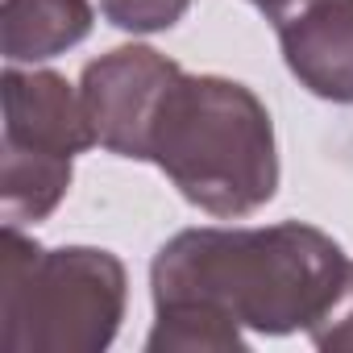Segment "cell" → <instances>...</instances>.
<instances>
[{"mask_svg": "<svg viewBox=\"0 0 353 353\" xmlns=\"http://www.w3.org/2000/svg\"><path fill=\"white\" fill-rule=\"evenodd\" d=\"M353 262L316 225L183 229L154 266V332L145 349H233L241 328H316L341 299Z\"/></svg>", "mask_w": 353, "mask_h": 353, "instance_id": "1", "label": "cell"}, {"mask_svg": "<svg viewBox=\"0 0 353 353\" xmlns=\"http://www.w3.org/2000/svg\"><path fill=\"white\" fill-rule=\"evenodd\" d=\"M145 162L208 216L237 221L279 192V150L266 104L237 79L188 75L166 83L150 133Z\"/></svg>", "mask_w": 353, "mask_h": 353, "instance_id": "2", "label": "cell"}, {"mask_svg": "<svg viewBox=\"0 0 353 353\" xmlns=\"http://www.w3.org/2000/svg\"><path fill=\"white\" fill-rule=\"evenodd\" d=\"M125 312V266L108 250H42L5 225L0 349L92 353L104 349Z\"/></svg>", "mask_w": 353, "mask_h": 353, "instance_id": "3", "label": "cell"}, {"mask_svg": "<svg viewBox=\"0 0 353 353\" xmlns=\"http://www.w3.org/2000/svg\"><path fill=\"white\" fill-rule=\"evenodd\" d=\"M174 71H179V63L162 59L150 46H121L96 59L79 83L96 145H104L117 158L145 162V133Z\"/></svg>", "mask_w": 353, "mask_h": 353, "instance_id": "4", "label": "cell"}, {"mask_svg": "<svg viewBox=\"0 0 353 353\" xmlns=\"http://www.w3.org/2000/svg\"><path fill=\"white\" fill-rule=\"evenodd\" d=\"M5 145L75 158L96 145L83 96L54 71H5Z\"/></svg>", "mask_w": 353, "mask_h": 353, "instance_id": "5", "label": "cell"}, {"mask_svg": "<svg viewBox=\"0 0 353 353\" xmlns=\"http://www.w3.org/2000/svg\"><path fill=\"white\" fill-rule=\"evenodd\" d=\"M274 30L291 75L312 96L353 104V0H307Z\"/></svg>", "mask_w": 353, "mask_h": 353, "instance_id": "6", "label": "cell"}, {"mask_svg": "<svg viewBox=\"0 0 353 353\" xmlns=\"http://www.w3.org/2000/svg\"><path fill=\"white\" fill-rule=\"evenodd\" d=\"M0 42L13 67L46 63L92 34L88 0H0Z\"/></svg>", "mask_w": 353, "mask_h": 353, "instance_id": "7", "label": "cell"}, {"mask_svg": "<svg viewBox=\"0 0 353 353\" xmlns=\"http://www.w3.org/2000/svg\"><path fill=\"white\" fill-rule=\"evenodd\" d=\"M67 188H71V158L5 145V179H0L5 225H13V229L38 225L42 216H50L59 208Z\"/></svg>", "mask_w": 353, "mask_h": 353, "instance_id": "8", "label": "cell"}, {"mask_svg": "<svg viewBox=\"0 0 353 353\" xmlns=\"http://www.w3.org/2000/svg\"><path fill=\"white\" fill-rule=\"evenodd\" d=\"M188 9H192V0H100V13L117 30H133V34L170 30V26H179Z\"/></svg>", "mask_w": 353, "mask_h": 353, "instance_id": "9", "label": "cell"}, {"mask_svg": "<svg viewBox=\"0 0 353 353\" xmlns=\"http://www.w3.org/2000/svg\"><path fill=\"white\" fill-rule=\"evenodd\" d=\"M312 341L320 349H353V270L341 291V299L328 307V316L312 328Z\"/></svg>", "mask_w": 353, "mask_h": 353, "instance_id": "10", "label": "cell"}, {"mask_svg": "<svg viewBox=\"0 0 353 353\" xmlns=\"http://www.w3.org/2000/svg\"><path fill=\"white\" fill-rule=\"evenodd\" d=\"M250 5H254V9H262L270 21H283L287 13H295L299 5H307V0H250Z\"/></svg>", "mask_w": 353, "mask_h": 353, "instance_id": "11", "label": "cell"}]
</instances>
